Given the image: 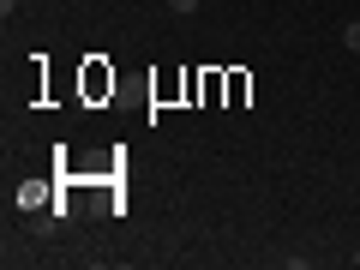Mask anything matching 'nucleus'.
Returning <instances> with one entry per match:
<instances>
[{
  "label": "nucleus",
  "instance_id": "nucleus-3",
  "mask_svg": "<svg viewBox=\"0 0 360 270\" xmlns=\"http://www.w3.org/2000/svg\"><path fill=\"white\" fill-rule=\"evenodd\" d=\"M354 264H360V252H354Z\"/></svg>",
  "mask_w": 360,
  "mask_h": 270
},
{
  "label": "nucleus",
  "instance_id": "nucleus-2",
  "mask_svg": "<svg viewBox=\"0 0 360 270\" xmlns=\"http://www.w3.org/2000/svg\"><path fill=\"white\" fill-rule=\"evenodd\" d=\"M198 6H205V0H168V13H180V18H186V13H198Z\"/></svg>",
  "mask_w": 360,
  "mask_h": 270
},
{
  "label": "nucleus",
  "instance_id": "nucleus-1",
  "mask_svg": "<svg viewBox=\"0 0 360 270\" xmlns=\"http://www.w3.org/2000/svg\"><path fill=\"white\" fill-rule=\"evenodd\" d=\"M342 49L360 54V18H348V25H342Z\"/></svg>",
  "mask_w": 360,
  "mask_h": 270
}]
</instances>
